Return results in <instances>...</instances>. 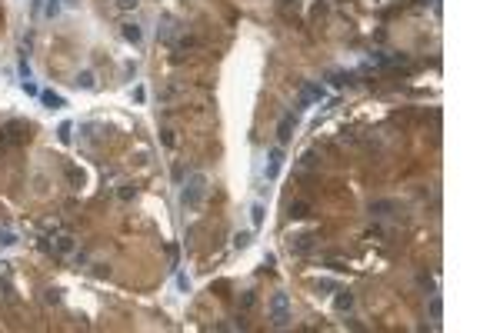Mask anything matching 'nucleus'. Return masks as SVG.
I'll return each instance as SVG.
<instances>
[{"label":"nucleus","mask_w":500,"mask_h":333,"mask_svg":"<svg viewBox=\"0 0 500 333\" xmlns=\"http://www.w3.org/2000/svg\"><path fill=\"white\" fill-rule=\"evenodd\" d=\"M204 197H207V177L197 170V173L187 177L184 190H180V207L184 210H197V207L204 204Z\"/></svg>","instance_id":"obj_1"},{"label":"nucleus","mask_w":500,"mask_h":333,"mask_svg":"<svg viewBox=\"0 0 500 333\" xmlns=\"http://www.w3.org/2000/svg\"><path fill=\"white\" fill-rule=\"evenodd\" d=\"M290 296L287 293H274L270 296V323L277 327V330H283V327H290Z\"/></svg>","instance_id":"obj_2"},{"label":"nucleus","mask_w":500,"mask_h":333,"mask_svg":"<svg viewBox=\"0 0 500 333\" xmlns=\"http://www.w3.org/2000/svg\"><path fill=\"white\" fill-rule=\"evenodd\" d=\"M294 130H297V113L287 110L283 117H280V124H277V140H280V144H287V140L294 137Z\"/></svg>","instance_id":"obj_3"},{"label":"nucleus","mask_w":500,"mask_h":333,"mask_svg":"<svg viewBox=\"0 0 500 333\" xmlns=\"http://www.w3.org/2000/svg\"><path fill=\"white\" fill-rule=\"evenodd\" d=\"M324 97H327V90H324L320 83H307V87L300 90V107H307V104H314V100L320 104Z\"/></svg>","instance_id":"obj_4"},{"label":"nucleus","mask_w":500,"mask_h":333,"mask_svg":"<svg viewBox=\"0 0 500 333\" xmlns=\"http://www.w3.org/2000/svg\"><path fill=\"white\" fill-rule=\"evenodd\" d=\"M310 247H314V237L310 233H297L294 240H290V250L294 253H310Z\"/></svg>","instance_id":"obj_5"},{"label":"nucleus","mask_w":500,"mask_h":333,"mask_svg":"<svg viewBox=\"0 0 500 333\" xmlns=\"http://www.w3.org/2000/svg\"><path fill=\"white\" fill-rule=\"evenodd\" d=\"M333 307H337V313H347L353 307V293L350 290H337V296H333Z\"/></svg>","instance_id":"obj_6"},{"label":"nucleus","mask_w":500,"mask_h":333,"mask_svg":"<svg viewBox=\"0 0 500 333\" xmlns=\"http://www.w3.org/2000/svg\"><path fill=\"white\" fill-rule=\"evenodd\" d=\"M40 104H43L47 110H60V107H64V97L54 93V90H40Z\"/></svg>","instance_id":"obj_7"},{"label":"nucleus","mask_w":500,"mask_h":333,"mask_svg":"<svg viewBox=\"0 0 500 333\" xmlns=\"http://www.w3.org/2000/svg\"><path fill=\"white\" fill-rule=\"evenodd\" d=\"M120 34H124V40H127V43H133V47L144 40V30H140L137 23H124V27H120Z\"/></svg>","instance_id":"obj_8"},{"label":"nucleus","mask_w":500,"mask_h":333,"mask_svg":"<svg viewBox=\"0 0 500 333\" xmlns=\"http://www.w3.org/2000/svg\"><path fill=\"white\" fill-rule=\"evenodd\" d=\"M280 164H283V150L274 147V150H270V166H267V177H270V180L280 173Z\"/></svg>","instance_id":"obj_9"},{"label":"nucleus","mask_w":500,"mask_h":333,"mask_svg":"<svg viewBox=\"0 0 500 333\" xmlns=\"http://www.w3.org/2000/svg\"><path fill=\"white\" fill-rule=\"evenodd\" d=\"M307 213H310V204H307V200H294V204H290V217H294V220H304Z\"/></svg>","instance_id":"obj_10"},{"label":"nucleus","mask_w":500,"mask_h":333,"mask_svg":"<svg viewBox=\"0 0 500 333\" xmlns=\"http://www.w3.org/2000/svg\"><path fill=\"white\" fill-rule=\"evenodd\" d=\"M427 310H430V320H440V316H444V300L434 293V296H430V303H427Z\"/></svg>","instance_id":"obj_11"},{"label":"nucleus","mask_w":500,"mask_h":333,"mask_svg":"<svg viewBox=\"0 0 500 333\" xmlns=\"http://www.w3.org/2000/svg\"><path fill=\"white\" fill-rule=\"evenodd\" d=\"M74 83L80 87V90H93V74H90V70H80Z\"/></svg>","instance_id":"obj_12"},{"label":"nucleus","mask_w":500,"mask_h":333,"mask_svg":"<svg viewBox=\"0 0 500 333\" xmlns=\"http://www.w3.org/2000/svg\"><path fill=\"white\" fill-rule=\"evenodd\" d=\"M70 133H74V124H70V120H64V124L57 127V140H60V144H70Z\"/></svg>","instance_id":"obj_13"},{"label":"nucleus","mask_w":500,"mask_h":333,"mask_svg":"<svg viewBox=\"0 0 500 333\" xmlns=\"http://www.w3.org/2000/svg\"><path fill=\"white\" fill-rule=\"evenodd\" d=\"M54 247H57V253H70L74 250V237H57Z\"/></svg>","instance_id":"obj_14"},{"label":"nucleus","mask_w":500,"mask_h":333,"mask_svg":"<svg viewBox=\"0 0 500 333\" xmlns=\"http://www.w3.org/2000/svg\"><path fill=\"white\" fill-rule=\"evenodd\" d=\"M250 240H254V233H247V230H240V233L234 237V247H237V250H243V247H250Z\"/></svg>","instance_id":"obj_15"},{"label":"nucleus","mask_w":500,"mask_h":333,"mask_svg":"<svg viewBox=\"0 0 500 333\" xmlns=\"http://www.w3.org/2000/svg\"><path fill=\"white\" fill-rule=\"evenodd\" d=\"M250 220H254V227H263V204L250 207Z\"/></svg>","instance_id":"obj_16"},{"label":"nucleus","mask_w":500,"mask_h":333,"mask_svg":"<svg viewBox=\"0 0 500 333\" xmlns=\"http://www.w3.org/2000/svg\"><path fill=\"white\" fill-rule=\"evenodd\" d=\"M254 303H257V293H254V290H247V293L240 296V310H250Z\"/></svg>","instance_id":"obj_17"},{"label":"nucleus","mask_w":500,"mask_h":333,"mask_svg":"<svg viewBox=\"0 0 500 333\" xmlns=\"http://www.w3.org/2000/svg\"><path fill=\"white\" fill-rule=\"evenodd\" d=\"M43 14H47V17L54 20L57 14H60V0H47V7H43Z\"/></svg>","instance_id":"obj_18"},{"label":"nucleus","mask_w":500,"mask_h":333,"mask_svg":"<svg viewBox=\"0 0 500 333\" xmlns=\"http://www.w3.org/2000/svg\"><path fill=\"white\" fill-rule=\"evenodd\" d=\"M20 87H23V93H27V97H40V87L34 83V80H23Z\"/></svg>","instance_id":"obj_19"},{"label":"nucleus","mask_w":500,"mask_h":333,"mask_svg":"<svg viewBox=\"0 0 500 333\" xmlns=\"http://www.w3.org/2000/svg\"><path fill=\"white\" fill-rule=\"evenodd\" d=\"M177 290H184V293H190V280H187L184 273H177Z\"/></svg>","instance_id":"obj_20"},{"label":"nucleus","mask_w":500,"mask_h":333,"mask_svg":"<svg viewBox=\"0 0 500 333\" xmlns=\"http://www.w3.org/2000/svg\"><path fill=\"white\" fill-rule=\"evenodd\" d=\"M137 3H140V0H117V7H120V10H133Z\"/></svg>","instance_id":"obj_21"},{"label":"nucleus","mask_w":500,"mask_h":333,"mask_svg":"<svg viewBox=\"0 0 500 333\" xmlns=\"http://www.w3.org/2000/svg\"><path fill=\"white\" fill-rule=\"evenodd\" d=\"M20 77H23V80H30V63H27V60H20Z\"/></svg>","instance_id":"obj_22"},{"label":"nucleus","mask_w":500,"mask_h":333,"mask_svg":"<svg viewBox=\"0 0 500 333\" xmlns=\"http://www.w3.org/2000/svg\"><path fill=\"white\" fill-rule=\"evenodd\" d=\"M420 287H424V290H434V280L427 277V273H420Z\"/></svg>","instance_id":"obj_23"},{"label":"nucleus","mask_w":500,"mask_h":333,"mask_svg":"<svg viewBox=\"0 0 500 333\" xmlns=\"http://www.w3.org/2000/svg\"><path fill=\"white\" fill-rule=\"evenodd\" d=\"M47 303H60V290H47Z\"/></svg>","instance_id":"obj_24"},{"label":"nucleus","mask_w":500,"mask_h":333,"mask_svg":"<svg viewBox=\"0 0 500 333\" xmlns=\"http://www.w3.org/2000/svg\"><path fill=\"white\" fill-rule=\"evenodd\" d=\"M64 3H67V7H80V0H64Z\"/></svg>","instance_id":"obj_25"}]
</instances>
